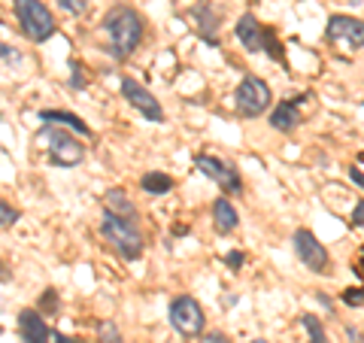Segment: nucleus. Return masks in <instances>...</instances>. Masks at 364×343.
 <instances>
[{
  "label": "nucleus",
  "instance_id": "nucleus-7",
  "mask_svg": "<svg viewBox=\"0 0 364 343\" xmlns=\"http://www.w3.org/2000/svg\"><path fill=\"white\" fill-rule=\"evenodd\" d=\"M194 164H198V170L204 173V177H209L216 186L222 188V192L228 194H240L243 192V179H240V170H237L234 164H228V161L216 158V155H194Z\"/></svg>",
  "mask_w": 364,
  "mask_h": 343
},
{
  "label": "nucleus",
  "instance_id": "nucleus-5",
  "mask_svg": "<svg viewBox=\"0 0 364 343\" xmlns=\"http://www.w3.org/2000/svg\"><path fill=\"white\" fill-rule=\"evenodd\" d=\"M273 94H270V86L264 79H258V76H246V79L237 86L234 92V103H237V113L243 118H255L261 116L264 110L270 107Z\"/></svg>",
  "mask_w": 364,
  "mask_h": 343
},
{
  "label": "nucleus",
  "instance_id": "nucleus-34",
  "mask_svg": "<svg viewBox=\"0 0 364 343\" xmlns=\"http://www.w3.org/2000/svg\"><path fill=\"white\" fill-rule=\"evenodd\" d=\"M188 231H192V228H188V225H177V228H173V234H177V237H185Z\"/></svg>",
  "mask_w": 364,
  "mask_h": 343
},
{
  "label": "nucleus",
  "instance_id": "nucleus-26",
  "mask_svg": "<svg viewBox=\"0 0 364 343\" xmlns=\"http://www.w3.org/2000/svg\"><path fill=\"white\" fill-rule=\"evenodd\" d=\"M0 61L3 64H22V52L10 43H0Z\"/></svg>",
  "mask_w": 364,
  "mask_h": 343
},
{
  "label": "nucleus",
  "instance_id": "nucleus-16",
  "mask_svg": "<svg viewBox=\"0 0 364 343\" xmlns=\"http://www.w3.org/2000/svg\"><path fill=\"white\" fill-rule=\"evenodd\" d=\"M213 222H216V231H219V234H231V231H237V225H240V213H237L228 198H216Z\"/></svg>",
  "mask_w": 364,
  "mask_h": 343
},
{
  "label": "nucleus",
  "instance_id": "nucleus-31",
  "mask_svg": "<svg viewBox=\"0 0 364 343\" xmlns=\"http://www.w3.org/2000/svg\"><path fill=\"white\" fill-rule=\"evenodd\" d=\"M349 177H352V183H355V186H359V188L364 186V179H361V167H359V164H355V167H352V170H349Z\"/></svg>",
  "mask_w": 364,
  "mask_h": 343
},
{
  "label": "nucleus",
  "instance_id": "nucleus-22",
  "mask_svg": "<svg viewBox=\"0 0 364 343\" xmlns=\"http://www.w3.org/2000/svg\"><path fill=\"white\" fill-rule=\"evenodd\" d=\"M73 92H86V86H88V76L82 73V64L79 61H70V82H67Z\"/></svg>",
  "mask_w": 364,
  "mask_h": 343
},
{
  "label": "nucleus",
  "instance_id": "nucleus-20",
  "mask_svg": "<svg viewBox=\"0 0 364 343\" xmlns=\"http://www.w3.org/2000/svg\"><path fill=\"white\" fill-rule=\"evenodd\" d=\"M97 343H125L122 340V331L113 319H101L97 322Z\"/></svg>",
  "mask_w": 364,
  "mask_h": 343
},
{
  "label": "nucleus",
  "instance_id": "nucleus-19",
  "mask_svg": "<svg viewBox=\"0 0 364 343\" xmlns=\"http://www.w3.org/2000/svg\"><path fill=\"white\" fill-rule=\"evenodd\" d=\"M300 325H304V331H307V343H328L325 325H322V319H316L313 313H304V316H300Z\"/></svg>",
  "mask_w": 364,
  "mask_h": 343
},
{
  "label": "nucleus",
  "instance_id": "nucleus-14",
  "mask_svg": "<svg viewBox=\"0 0 364 343\" xmlns=\"http://www.w3.org/2000/svg\"><path fill=\"white\" fill-rule=\"evenodd\" d=\"M237 40H240L243 46L249 49V52H261V37H264V25L258 22L252 12H243L240 18H237V27H234Z\"/></svg>",
  "mask_w": 364,
  "mask_h": 343
},
{
  "label": "nucleus",
  "instance_id": "nucleus-11",
  "mask_svg": "<svg viewBox=\"0 0 364 343\" xmlns=\"http://www.w3.org/2000/svg\"><path fill=\"white\" fill-rule=\"evenodd\" d=\"M188 16H192V22L194 27H198V34L207 40L209 46H219V22H222V16H219V10H216L209 0H200V3H194L192 10H188Z\"/></svg>",
  "mask_w": 364,
  "mask_h": 343
},
{
  "label": "nucleus",
  "instance_id": "nucleus-13",
  "mask_svg": "<svg viewBox=\"0 0 364 343\" xmlns=\"http://www.w3.org/2000/svg\"><path fill=\"white\" fill-rule=\"evenodd\" d=\"M304 101H307L304 94L289 97V101H279V107L270 113V128L283 131V134H291V131L300 125V103Z\"/></svg>",
  "mask_w": 364,
  "mask_h": 343
},
{
  "label": "nucleus",
  "instance_id": "nucleus-35",
  "mask_svg": "<svg viewBox=\"0 0 364 343\" xmlns=\"http://www.w3.org/2000/svg\"><path fill=\"white\" fill-rule=\"evenodd\" d=\"M222 304H225V307H234V304H237V295H225V298H222Z\"/></svg>",
  "mask_w": 364,
  "mask_h": 343
},
{
  "label": "nucleus",
  "instance_id": "nucleus-27",
  "mask_svg": "<svg viewBox=\"0 0 364 343\" xmlns=\"http://www.w3.org/2000/svg\"><path fill=\"white\" fill-rule=\"evenodd\" d=\"M58 6L70 16H82V12H88V0H58Z\"/></svg>",
  "mask_w": 364,
  "mask_h": 343
},
{
  "label": "nucleus",
  "instance_id": "nucleus-29",
  "mask_svg": "<svg viewBox=\"0 0 364 343\" xmlns=\"http://www.w3.org/2000/svg\"><path fill=\"white\" fill-rule=\"evenodd\" d=\"M225 264H228V268L231 270H240L243 268V252H228V255H225Z\"/></svg>",
  "mask_w": 364,
  "mask_h": 343
},
{
  "label": "nucleus",
  "instance_id": "nucleus-30",
  "mask_svg": "<svg viewBox=\"0 0 364 343\" xmlns=\"http://www.w3.org/2000/svg\"><path fill=\"white\" fill-rule=\"evenodd\" d=\"M200 343H231V340H228L222 331H209V334H207V338L200 340Z\"/></svg>",
  "mask_w": 364,
  "mask_h": 343
},
{
  "label": "nucleus",
  "instance_id": "nucleus-23",
  "mask_svg": "<svg viewBox=\"0 0 364 343\" xmlns=\"http://www.w3.org/2000/svg\"><path fill=\"white\" fill-rule=\"evenodd\" d=\"M37 313H49V316H55V313H58V292H55V289H46L43 298H40Z\"/></svg>",
  "mask_w": 364,
  "mask_h": 343
},
{
  "label": "nucleus",
  "instance_id": "nucleus-3",
  "mask_svg": "<svg viewBox=\"0 0 364 343\" xmlns=\"http://www.w3.org/2000/svg\"><path fill=\"white\" fill-rule=\"evenodd\" d=\"M101 234L107 237L109 246L122 258H128V262H137V258L143 255V234H140V228L131 219H118L113 213H103Z\"/></svg>",
  "mask_w": 364,
  "mask_h": 343
},
{
  "label": "nucleus",
  "instance_id": "nucleus-9",
  "mask_svg": "<svg viewBox=\"0 0 364 343\" xmlns=\"http://www.w3.org/2000/svg\"><path fill=\"white\" fill-rule=\"evenodd\" d=\"M122 94L143 118H149V122H164V110H161V103L155 101V94H152L149 88L140 86L137 79L125 76V79H122Z\"/></svg>",
  "mask_w": 364,
  "mask_h": 343
},
{
  "label": "nucleus",
  "instance_id": "nucleus-24",
  "mask_svg": "<svg viewBox=\"0 0 364 343\" xmlns=\"http://www.w3.org/2000/svg\"><path fill=\"white\" fill-rule=\"evenodd\" d=\"M16 222H18V209L0 198V228H12Z\"/></svg>",
  "mask_w": 364,
  "mask_h": 343
},
{
  "label": "nucleus",
  "instance_id": "nucleus-32",
  "mask_svg": "<svg viewBox=\"0 0 364 343\" xmlns=\"http://www.w3.org/2000/svg\"><path fill=\"white\" fill-rule=\"evenodd\" d=\"M346 334H349V340H352V343H361V331H359V328H346Z\"/></svg>",
  "mask_w": 364,
  "mask_h": 343
},
{
  "label": "nucleus",
  "instance_id": "nucleus-12",
  "mask_svg": "<svg viewBox=\"0 0 364 343\" xmlns=\"http://www.w3.org/2000/svg\"><path fill=\"white\" fill-rule=\"evenodd\" d=\"M18 338H22V343H49L52 340V331H49V325L43 322V313L31 310V307L18 313Z\"/></svg>",
  "mask_w": 364,
  "mask_h": 343
},
{
  "label": "nucleus",
  "instance_id": "nucleus-2",
  "mask_svg": "<svg viewBox=\"0 0 364 343\" xmlns=\"http://www.w3.org/2000/svg\"><path fill=\"white\" fill-rule=\"evenodd\" d=\"M37 143L46 149V155L52 164L76 167L86 161V146L70 134V131L58 128V125H43V128L37 131Z\"/></svg>",
  "mask_w": 364,
  "mask_h": 343
},
{
  "label": "nucleus",
  "instance_id": "nucleus-4",
  "mask_svg": "<svg viewBox=\"0 0 364 343\" xmlns=\"http://www.w3.org/2000/svg\"><path fill=\"white\" fill-rule=\"evenodd\" d=\"M12 6H16L18 25H22V31L27 34V40L46 43L49 37H55L58 25H55L52 12L46 10V3H40V0H12Z\"/></svg>",
  "mask_w": 364,
  "mask_h": 343
},
{
  "label": "nucleus",
  "instance_id": "nucleus-1",
  "mask_svg": "<svg viewBox=\"0 0 364 343\" xmlns=\"http://www.w3.org/2000/svg\"><path fill=\"white\" fill-rule=\"evenodd\" d=\"M103 31H107L109 46H113V58L125 61L143 40V18L137 10L118 3L103 16Z\"/></svg>",
  "mask_w": 364,
  "mask_h": 343
},
{
  "label": "nucleus",
  "instance_id": "nucleus-17",
  "mask_svg": "<svg viewBox=\"0 0 364 343\" xmlns=\"http://www.w3.org/2000/svg\"><path fill=\"white\" fill-rule=\"evenodd\" d=\"M103 207H107V213L118 216V219H131V222L137 219V209H134V204L128 201V194H125L122 188H109V192L103 194Z\"/></svg>",
  "mask_w": 364,
  "mask_h": 343
},
{
  "label": "nucleus",
  "instance_id": "nucleus-37",
  "mask_svg": "<svg viewBox=\"0 0 364 343\" xmlns=\"http://www.w3.org/2000/svg\"><path fill=\"white\" fill-rule=\"evenodd\" d=\"M252 343H268V340H252Z\"/></svg>",
  "mask_w": 364,
  "mask_h": 343
},
{
  "label": "nucleus",
  "instance_id": "nucleus-15",
  "mask_svg": "<svg viewBox=\"0 0 364 343\" xmlns=\"http://www.w3.org/2000/svg\"><path fill=\"white\" fill-rule=\"evenodd\" d=\"M40 122H43V125H58V128L73 131V134L91 137V128L86 125V118H79L76 113H67V110H40Z\"/></svg>",
  "mask_w": 364,
  "mask_h": 343
},
{
  "label": "nucleus",
  "instance_id": "nucleus-36",
  "mask_svg": "<svg viewBox=\"0 0 364 343\" xmlns=\"http://www.w3.org/2000/svg\"><path fill=\"white\" fill-rule=\"evenodd\" d=\"M0 279H3V283L10 279V274H6V268H3V264H0Z\"/></svg>",
  "mask_w": 364,
  "mask_h": 343
},
{
  "label": "nucleus",
  "instance_id": "nucleus-25",
  "mask_svg": "<svg viewBox=\"0 0 364 343\" xmlns=\"http://www.w3.org/2000/svg\"><path fill=\"white\" fill-rule=\"evenodd\" d=\"M340 301H343L346 307H355V310H361V307H364V292L359 289V285H355V289H346V292H343Z\"/></svg>",
  "mask_w": 364,
  "mask_h": 343
},
{
  "label": "nucleus",
  "instance_id": "nucleus-8",
  "mask_svg": "<svg viewBox=\"0 0 364 343\" xmlns=\"http://www.w3.org/2000/svg\"><path fill=\"white\" fill-rule=\"evenodd\" d=\"M295 252L298 258L313 270V274H328L331 268V258H328V249L316 240V234L307 228H298L295 231Z\"/></svg>",
  "mask_w": 364,
  "mask_h": 343
},
{
  "label": "nucleus",
  "instance_id": "nucleus-18",
  "mask_svg": "<svg viewBox=\"0 0 364 343\" xmlns=\"http://www.w3.org/2000/svg\"><path fill=\"white\" fill-rule=\"evenodd\" d=\"M140 186H143V192H149V194H167L173 188V179H170V173L149 170V173H143Z\"/></svg>",
  "mask_w": 364,
  "mask_h": 343
},
{
  "label": "nucleus",
  "instance_id": "nucleus-6",
  "mask_svg": "<svg viewBox=\"0 0 364 343\" xmlns=\"http://www.w3.org/2000/svg\"><path fill=\"white\" fill-rule=\"evenodd\" d=\"M167 319H170L173 331H179L182 338H194L204 331V310L192 295H179L167 307Z\"/></svg>",
  "mask_w": 364,
  "mask_h": 343
},
{
  "label": "nucleus",
  "instance_id": "nucleus-21",
  "mask_svg": "<svg viewBox=\"0 0 364 343\" xmlns=\"http://www.w3.org/2000/svg\"><path fill=\"white\" fill-rule=\"evenodd\" d=\"M261 52H268L273 61H283V43L276 40V31L273 27H264V37H261Z\"/></svg>",
  "mask_w": 364,
  "mask_h": 343
},
{
  "label": "nucleus",
  "instance_id": "nucleus-10",
  "mask_svg": "<svg viewBox=\"0 0 364 343\" xmlns=\"http://www.w3.org/2000/svg\"><path fill=\"white\" fill-rule=\"evenodd\" d=\"M328 40L334 43H346L349 49H359L364 46V25L361 18H352V16H331L328 18Z\"/></svg>",
  "mask_w": 364,
  "mask_h": 343
},
{
  "label": "nucleus",
  "instance_id": "nucleus-28",
  "mask_svg": "<svg viewBox=\"0 0 364 343\" xmlns=\"http://www.w3.org/2000/svg\"><path fill=\"white\" fill-rule=\"evenodd\" d=\"M361 222H364V201H359V204H355V209H352V216H349V225H352L355 231L361 228Z\"/></svg>",
  "mask_w": 364,
  "mask_h": 343
},
{
  "label": "nucleus",
  "instance_id": "nucleus-33",
  "mask_svg": "<svg viewBox=\"0 0 364 343\" xmlns=\"http://www.w3.org/2000/svg\"><path fill=\"white\" fill-rule=\"evenodd\" d=\"M55 343H82V340H73V338H67V334H55Z\"/></svg>",
  "mask_w": 364,
  "mask_h": 343
}]
</instances>
